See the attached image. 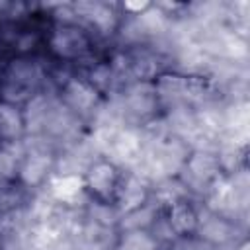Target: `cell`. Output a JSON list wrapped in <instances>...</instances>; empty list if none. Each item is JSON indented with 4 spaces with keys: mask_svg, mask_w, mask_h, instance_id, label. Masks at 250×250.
<instances>
[{
    "mask_svg": "<svg viewBox=\"0 0 250 250\" xmlns=\"http://www.w3.org/2000/svg\"><path fill=\"white\" fill-rule=\"evenodd\" d=\"M117 184H119V172L115 170L113 164L104 160L96 162L88 170L84 180V186L98 201H109L117 191Z\"/></svg>",
    "mask_w": 250,
    "mask_h": 250,
    "instance_id": "obj_1",
    "label": "cell"
},
{
    "mask_svg": "<svg viewBox=\"0 0 250 250\" xmlns=\"http://www.w3.org/2000/svg\"><path fill=\"white\" fill-rule=\"evenodd\" d=\"M25 119L14 102L0 100V141H16L23 135Z\"/></svg>",
    "mask_w": 250,
    "mask_h": 250,
    "instance_id": "obj_2",
    "label": "cell"
},
{
    "mask_svg": "<svg viewBox=\"0 0 250 250\" xmlns=\"http://www.w3.org/2000/svg\"><path fill=\"white\" fill-rule=\"evenodd\" d=\"M53 49L59 51L64 57H76L88 51V39L78 33L76 29H59L55 39H53Z\"/></svg>",
    "mask_w": 250,
    "mask_h": 250,
    "instance_id": "obj_3",
    "label": "cell"
},
{
    "mask_svg": "<svg viewBox=\"0 0 250 250\" xmlns=\"http://www.w3.org/2000/svg\"><path fill=\"white\" fill-rule=\"evenodd\" d=\"M197 225V215L191 209V205H188L186 201H178L172 205L170 209V227L178 232V234H188L195 229Z\"/></svg>",
    "mask_w": 250,
    "mask_h": 250,
    "instance_id": "obj_4",
    "label": "cell"
},
{
    "mask_svg": "<svg viewBox=\"0 0 250 250\" xmlns=\"http://www.w3.org/2000/svg\"><path fill=\"white\" fill-rule=\"evenodd\" d=\"M82 188V180L76 176H62L57 184H55V191L59 197H70L74 193H78Z\"/></svg>",
    "mask_w": 250,
    "mask_h": 250,
    "instance_id": "obj_5",
    "label": "cell"
},
{
    "mask_svg": "<svg viewBox=\"0 0 250 250\" xmlns=\"http://www.w3.org/2000/svg\"><path fill=\"white\" fill-rule=\"evenodd\" d=\"M145 8H148V2H125L123 4V10H127V12H131V14H137V12H143Z\"/></svg>",
    "mask_w": 250,
    "mask_h": 250,
    "instance_id": "obj_6",
    "label": "cell"
}]
</instances>
